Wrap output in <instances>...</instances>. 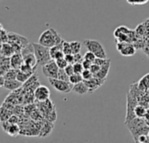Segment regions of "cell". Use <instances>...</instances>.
<instances>
[{
  "label": "cell",
  "instance_id": "cell-1",
  "mask_svg": "<svg viewBox=\"0 0 149 143\" xmlns=\"http://www.w3.org/2000/svg\"><path fill=\"white\" fill-rule=\"evenodd\" d=\"M125 125L127 127V128L130 131L131 135H133L135 142H137V140L140 135H148L149 133V125L147 123V121L144 118L136 117Z\"/></svg>",
  "mask_w": 149,
  "mask_h": 143
},
{
  "label": "cell",
  "instance_id": "cell-2",
  "mask_svg": "<svg viewBox=\"0 0 149 143\" xmlns=\"http://www.w3.org/2000/svg\"><path fill=\"white\" fill-rule=\"evenodd\" d=\"M63 41L60 35L53 28H48L42 32L38 38V43L49 48L60 44Z\"/></svg>",
  "mask_w": 149,
  "mask_h": 143
},
{
  "label": "cell",
  "instance_id": "cell-3",
  "mask_svg": "<svg viewBox=\"0 0 149 143\" xmlns=\"http://www.w3.org/2000/svg\"><path fill=\"white\" fill-rule=\"evenodd\" d=\"M36 105L38 110L41 112L45 120L50 121L52 122H54L57 120V112L55 109V106L50 99L42 102L36 101Z\"/></svg>",
  "mask_w": 149,
  "mask_h": 143
},
{
  "label": "cell",
  "instance_id": "cell-4",
  "mask_svg": "<svg viewBox=\"0 0 149 143\" xmlns=\"http://www.w3.org/2000/svg\"><path fill=\"white\" fill-rule=\"evenodd\" d=\"M35 55L37 58V65L38 66H44L45 64L51 61L52 56L50 52V48L41 45L40 43H33Z\"/></svg>",
  "mask_w": 149,
  "mask_h": 143
},
{
  "label": "cell",
  "instance_id": "cell-5",
  "mask_svg": "<svg viewBox=\"0 0 149 143\" xmlns=\"http://www.w3.org/2000/svg\"><path fill=\"white\" fill-rule=\"evenodd\" d=\"M83 44L87 49V51L93 52L97 56V58H103V59L107 58L106 50L100 41L94 39H85L83 41Z\"/></svg>",
  "mask_w": 149,
  "mask_h": 143
},
{
  "label": "cell",
  "instance_id": "cell-6",
  "mask_svg": "<svg viewBox=\"0 0 149 143\" xmlns=\"http://www.w3.org/2000/svg\"><path fill=\"white\" fill-rule=\"evenodd\" d=\"M137 105H139L138 98L136 96H134V94H132L131 93H128L127 95V115H126L124 124H127L130 121L136 118L134 109Z\"/></svg>",
  "mask_w": 149,
  "mask_h": 143
},
{
  "label": "cell",
  "instance_id": "cell-7",
  "mask_svg": "<svg viewBox=\"0 0 149 143\" xmlns=\"http://www.w3.org/2000/svg\"><path fill=\"white\" fill-rule=\"evenodd\" d=\"M21 53H22L24 64L30 65L31 66H38V65H37L38 62H37V58L35 55L33 43L32 44L29 43L26 46H24L22 49Z\"/></svg>",
  "mask_w": 149,
  "mask_h": 143
},
{
  "label": "cell",
  "instance_id": "cell-8",
  "mask_svg": "<svg viewBox=\"0 0 149 143\" xmlns=\"http://www.w3.org/2000/svg\"><path fill=\"white\" fill-rule=\"evenodd\" d=\"M48 80H49V83L51 84V86L56 91L61 93H68L72 91L73 85L71 82H67V81L61 80L59 79H53V78H50Z\"/></svg>",
  "mask_w": 149,
  "mask_h": 143
},
{
  "label": "cell",
  "instance_id": "cell-9",
  "mask_svg": "<svg viewBox=\"0 0 149 143\" xmlns=\"http://www.w3.org/2000/svg\"><path fill=\"white\" fill-rule=\"evenodd\" d=\"M58 71H59V67L58 66L56 60H54V59H52L48 63L42 66V72H43L44 75L46 76L48 79H50V78L58 79Z\"/></svg>",
  "mask_w": 149,
  "mask_h": 143
},
{
  "label": "cell",
  "instance_id": "cell-10",
  "mask_svg": "<svg viewBox=\"0 0 149 143\" xmlns=\"http://www.w3.org/2000/svg\"><path fill=\"white\" fill-rule=\"evenodd\" d=\"M117 50L120 52L121 55L126 57H130L136 53V49L134 45L129 42H118Z\"/></svg>",
  "mask_w": 149,
  "mask_h": 143
},
{
  "label": "cell",
  "instance_id": "cell-11",
  "mask_svg": "<svg viewBox=\"0 0 149 143\" xmlns=\"http://www.w3.org/2000/svg\"><path fill=\"white\" fill-rule=\"evenodd\" d=\"M35 100L38 102L45 101L50 98V90L47 86L39 85L34 91Z\"/></svg>",
  "mask_w": 149,
  "mask_h": 143
},
{
  "label": "cell",
  "instance_id": "cell-12",
  "mask_svg": "<svg viewBox=\"0 0 149 143\" xmlns=\"http://www.w3.org/2000/svg\"><path fill=\"white\" fill-rule=\"evenodd\" d=\"M9 43L10 44H17L20 46H22L23 48L24 46H26L29 44V40L27 38H25L24 36H22L20 34L15 33V32H9Z\"/></svg>",
  "mask_w": 149,
  "mask_h": 143
},
{
  "label": "cell",
  "instance_id": "cell-13",
  "mask_svg": "<svg viewBox=\"0 0 149 143\" xmlns=\"http://www.w3.org/2000/svg\"><path fill=\"white\" fill-rule=\"evenodd\" d=\"M86 85L87 86L88 89H89V93H94L98 88H100L105 82L106 80H101V79H99L97 77H93L91 80H83Z\"/></svg>",
  "mask_w": 149,
  "mask_h": 143
},
{
  "label": "cell",
  "instance_id": "cell-14",
  "mask_svg": "<svg viewBox=\"0 0 149 143\" xmlns=\"http://www.w3.org/2000/svg\"><path fill=\"white\" fill-rule=\"evenodd\" d=\"M53 127H54L53 122H52L50 121H47V120H45L43 121V124H42L38 137H47L52 132Z\"/></svg>",
  "mask_w": 149,
  "mask_h": 143
},
{
  "label": "cell",
  "instance_id": "cell-15",
  "mask_svg": "<svg viewBox=\"0 0 149 143\" xmlns=\"http://www.w3.org/2000/svg\"><path fill=\"white\" fill-rule=\"evenodd\" d=\"M11 68L10 57L0 56V75H4L8 70Z\"/></svg>",
  "mask_w": 149,
  "mask_h": 143
},
{
  "label": "cell",
  "instance_id": "cell-16",
  "mask_svg": "<svg viewBox=\"0 0 149 143\" xmlns=\"http://www.w3.org/2000/svg\"><path fill=\"white\" fill-rule=\"evenodd\" d=\"M23 64H24V59H23V56H22L21 52L14 53L10 57L11 68H15V69H18L19 70Z\"/></svg>",
  "mask_w": 149,
  "mask_h": 143
},
{
  "label": "cell",
  "instance_id": "cell-17",
  "mask_svg": "<svg viewBox=\"0 0 149 143\" xmlns=\"http://www.w3.org/2000/svg\"><path fill=\"white\" fill-rule=\"evenodd\" d=\"M15 52V50L12 46V45L9 42L2 43L1 44V50H0V55L1 56H6V57H11Z\"/></svg>",
  "mask_w": 149,
  "mask_h": 143
},
{
  "label": "cell",
  "instance_id": "cell-18",
  "mask_svg": "<svg viewBox=\"0 0 149 143\" xmlns=\"http://www.w3.org/2000/svg\"><path fill=\"white\" fill-rule=\"evenodd\" d=\"M110 66H111V60H109L107 64L101 66L100 71L94 75V77H97V78H99V79L107 80L108 73H109V70H110Z\"/></svg>",
  "mask_w": 149,
  "mask_h": 143
},
{
  "label": "cell",
  "instance_id": "cell-19",
  "mask_svg": "<svg viewBox=\"0 0 149 143\" xmlns=\"http://www.w3.org/2000/svg\"><path fill=\"white\" fill-rule=\"evenodd\" d=\"M22 86H23V83H21L17 80H5L3 87L10 91H15L20 88Z\"/></svg>",
  "mask_w": 149,
  "mask_h": 143
},
{
  "label": "cell",
  "instance_id": "cell-20",
  "mask_svg": "<svg viewBox=\"0 0 149 143\" xmlns=\"http://www.w3.org/2000/svg\"><path fill=\"white\" fill-rule=\"evenodd\" d=\"M72 91L79 95H84L89 93V89L87 87V86L86 85V83L84 81H81L79 83H77L75 85H73L72 87Z\"/></svg>",
  "mask_w": 149,
  "mask_h": 143
},
{
  "label": "cell",
  "instance_id": "cell-21",
  "mask_svg": "<svg viewBox=\"0 0 149 143\" xmlns=\"http://www.w3.org/2000/svg\"><path fill=\"white\" fill-rule=\"evenodd\" d=\"M13 114V110L10 109L8 107H4L3 105H2L1 107V114H0V119L1 121H8L9 118Z\"/></svg>",
  "mask_w": 149,
  "mask_h": 143
},
{
  "label": "cell",
  "instance_id": "cell-22",
  "mask_svg": "<svg viewBox=\"0 0 149 143\" xmlns=\"http://www.w3.org/2000/svg\"><path fill=\"white\" fill-rule=\"evenodd\" d=\"M138 86H139V88L141 90V91H143V92H145V93H147L148 91L149 90V73L148 74H147V75H145L139 82H138Z\"/></svg>",
  "mask_w": 149,
  "mask_h": 143
},
{
  "label": "cell",
  "instance_id": "cell-23",
  "mask_svg": "<svg viewBox=\"0 0 149 143\" xmlns=\"http://www.w3.org/2000/svg\"><path fill=\"white\" fill-rule=\"evenodd\" d=\"M147 110H148V108L145 106L141 105V104L137 105L136 107H135V109H134V113H135L136 117L144 118L145 115H146V114H147Z\"/></svg>",
  "mask_w": 149,
  "mask_h": 143
},
{
  "label": "cell",
  "instance_id": "cell-24",
  "mask_svg": "<svg viewBox=\"0 0 149 143\" xmlns=\"http://www.w3.org/2000/svg\"><path fill=\"white\" fill-rule=\"evenodd\" d=\"M18 69H15V68H10V70H8L6 72V73L3 75L5 80H17V73H18ZM3 76V75H2Z\"/></svg>",
  "mask_w": 149,
  "mask_h": 143
},
{
  "label": "cell",
  "instance_id": "cell-25",
  "mask_svg": "<svg viewBox=\"0 0 149 143\" xmlns=\"http://www.w3.org/2000/svg\"><path fill=\"white\" fill-rule=\"evenodd\" d=\"M7 134L12 137H16L18 134H20V127L17 124H11Z\"/></svg>",
  "mask_w": 149,
  "mask_h": 143
},
{
  "label": "cell",
  "instance_id": "cell-26",
  "mask_svg": "<svg viewBox=\"0 0 149 143\" xmlns=\"http://www.w3.org/2000/svg\"><path fill=\"white\" fill-rule=\"evenodd\" d=\"M33 74H30V73H24L22 71H18L17 73V80L18 81H20L21 83H25Z\"/></svg>",
  "mask_w": 149,
  "mask_h": 143
},
{
  "label": "cell",
  "instance_id": "cell-27",
  "mask_svg": "<svg viewBox=\"0 0 149 143\" xmlns=\"http://www.w3.org/2000/svg\"><path fill=\"white\" fill-rule=\"evenodd\" d=\"M70 44H71V47H72V51L73 54L80 52L81 48H82V44L79 41H76V40L75 41H71Z\"/></svg>",
  "mask_w": 149,
  "mask_h": 143
},
{
  "label": "cell",
  "instance_id": "cell-28",
  "mask_svg": "<svg viewBox=\"0 0 149 143\" xmlns=\"http://www.w3.org/2000/svg\"><path fill=\"white\" fill-rule=\"evenodd\" d=\"M62 50H63L65 55L72 53V47H71L70 42H67L66 40H63V41H62Z\"/></svg>",
  "mask_w": 149,
  "mask_h": 143
},
{
  "label": "cell",
  "instance_id": "cell-29",
  "mask_svg": "<svg viewBox=\"0 0 149 143\" xmlns=\"http://www.w3.org/2000/svg\"><path fill=\"white\" fill-rule=\"evenodd\" d=\"M83 77L81 74H79V73H73L72 75L70 76V82L72 84V85H75L77 83H79L81 81H83Z\"/></svg>",
  "mask_w": 149,
  "mask_h": 143
},
{
  "label": "cell",
  "instance_id": "cell-30",
  "mask_svg": "<svg viewBox=\"0 0 149 143\" xmlns=\"http://www.w3.org/2000/svg\"><path fill=\"white\" fill-rule=\"evenodd\" d=\"M0 39H1V43H6V42H8V40H9V32L3 29V25H1Z\"/></svg>",
  "mask_w": 149,
  "mask_h": 143
},
{
  "label": "cell",
  "instance_id": "cell-31",
  "mask_svg": "<svg viewBox=\"0 0 149 143\" xmlns=\"http://www.w3.org/2000/svg\"><path fill=\"white\" fill-rule=\"evenodd\" d=\"M58 79H59L61 80H64V81L70 82V76L66 73V72L65 71V69H60L59 68Z\"/></svg>",
  "mask_w": 149,
  "mask_h": 143
},
{
  "label": "cell",
  "instance_id": "cell-32",
  "mask_svg": "<svg viewBox=\"0 0 149 143\" xmlns=\"http://www.w3.org/2000/svg\"><path fill=\"white\" fill-rule=\"evenodd\" d=\"M81 75H82L84 80H91L94 76L90 69H84V71L81 73Z\"/></svg>",
  "mask_w": 149,
  "mask_h": 143
},
{
  "label": "cell",
  "instance_id": "cell-33",
  "mask_svg": "<svg viewBox=\"0 0 149 143\" xmlns=\"http://www.w3.org/2000/svg\"><path fill=\"white\" fill-rule=\"evenodd\" d=\"M73 69H74V73L81 74L85 68H84L82 63H74L73 64Z\"/></svg>",
  "mask_w": 149,
  "mask_h": 143
},
{
  "label": "cell",
  "instance_id": "cell-34",
  "mask_svg": "<svg viewBox=\"0 0 149 143\" xmlns=\"http://www.w3.org/2000/svg\"><path fill=\"white\" fill-rule=\"evenodd\" d=\"M96 58H97V56H96L93 52H91V51L86 52L85 53V55H84V59H85L90 60V61H92L93 63L94 62V60L96 59Z\"/></svg>",
  "mask_w": 149,
  "mask_h": 143
},
{
  "label": "cell",
  "instance_id": "cell-35",
  "mask_svg": "<svg viewBox=\"0 0 149 143\" xmlns=\"http://www.w3.org/2000/svg\"><path fill=\"white\" fill-rule=\"evenodd\" d=\"M56 63L58 65V66L60 68V69H65L66 67V66L68 65L66 59L65 58H62V59H58L56 60Z\"/></svg>",
  "mask_w": 149,
  "mask_h": 143
},
{
  "label": "cell",
  "instance_id": "cell-36",
  "mask_svg": "<svg viewBox=\"0 0 149 143\" xmlns=\"http://www.w3.org/2000/svg\"><path fill=\"white\" fill-rule=\"evenodd\" d=\"M8 121H9L10 124H18V122H19V117H18V115L13 114L9 118Z\"/></svg>",
  "mask_w": 149,
  "mask_h": 143
},
{
  "label": "cell",
  "instance_id": "cell-37",
  "mask_svg": "<svg viewBox=\"0 0 149 143\" xmlns=\"http://www.w3.org/2000/svg\"><path fill=\"white\" fill-rule=\"evenodd\" d=\"M74 55V63H82L84 60V56H82V54L80 52L75 53Z\"/></svg>",
  "mask_w": 149,
  "mask_h": 143
},
{
  "label": "cell",
  "instance_id": "cell-38",
  "mask_svg": "<svg viewBox=\"0 0 149 143\" xmlns=\"http://www.w3.org/2000/svg\"><path fill=\"white\" fill-rule=\"evenodd\" d=\"M65 71L66 72V73L71 76L74 73V69H73V64H68L66 66V67L65 68Z\"/></svg>",
  "mask_w": 149,
  "mask_h": 143
},
{
  "label": "cell",
  "instance_id": "cell-39",
  "mask_svg": "<svg viewBox=\"0 0 149 143\" xmlns=\"http://www.w3.org/2000/svg\"><path fill=\"white\" fill-rule=\"evenodd\" d=\"M145 31H146V29L144 28V24H141V25H139L138 27H137V29L135 30V32H136V35H143L144 33H145Z\"/></svg>",
  "mask_w": 149,
  "mask_h": 143
},
{
  "label": "cell",
  "instance_id": "cell-40",
  "mask_svg": "<svg viewBox=\"0 0 149 143\" xmlns=\"http://www.w3.org/2000/svg\"><path fill=\"white\" fill-rule=\"evenodd\" d=\"M137 142H149L148 135H140L139 138H138V140H137Z\"/></svg>",
  "mask_w": 149,
  "mask_h": 143
},
{
  "label": "cell",
  "instance_id": "cell-41",
  "mask_svg": "<svg viewBox=\"0 0 149 143\" xmlns=\"http://www.w3.org/2000/svg\"><path fill=\"white\" fill-rule=\"evenodd\" d=\"M100 66H99V65H97V64H94V63H93V65H92V66H91V68H90V70H91V72L93 73V75H95L99 71H100Z\"/></svg>",
  "mask_w": 149,
  "mask_h": 143
},
{
  "label": "cell",
  "instance_id": "cell-42",
  "mask_svg": "<svg viewBox=\"0 0 149 143\" xmlns=\"http://www.w3.org/2000/svg\"><path fill=\"white\" fill-rule=\"evenodd\" d=\"M65 59H66L68 64H74V55H73V53L65 55Z\"/></svg>",
  "mask_w": 149,
  "mask_h": 143
},
{
  "label": "cell",
  "instance_id": "cell-43",
  "mask_svg": "<svg viewBox=\"0 0 149 143\" xmlns=\"http://www.w3.org/2000/svg\"><path fill=\"white\" fill-rule=\"evenodd\" d=\"M82 65H83V66H84L85 69H90L91 66H92V65H93V62L90 61V60H87V59H84V60L82 62Z\"/></svg>",
  "mask_w": 149,
  "mask_h": 143
},
{
  "label": "cell",
  "instance_id": "cell-44",
  "mask_svg": "<svg viewBox=\"0 0 149 143\" xmlns=\"http://www.w3.org/2000/svg\"><path fill=\"white\" fill-rule=\"evenodd\" d=\"M149 0H136V4H145Z\"/></svg>",
  "mask_w": 149,
  "mask_h": 143
},
{
  "label": "cell",
  "instance_id": "cell-45",
  "mask_svg": "<svg viewBox=\"0 0 149 143\" xmlns=\"http://www.w3.org/2000/svg\"><path fill=\"white\" fill-rule=\"evenodd\" d=\"M144 119L146 120L147 123H148V122H149V107L148 108V110H147V114H146V115H145Z\"/></svg>",
  "mask_w": 149,
  "mask_h": 143
},
{
  "label": "cell",
  "instance_id": "cell-46",
  "mask_svg": "<svg viewBox=\"0 0 149 143\" xmlns=\"http://www.w3.org/2000/svg\"><path fill=\"white\" fill-rule=\"evenodd\" d=\"M148 138H149V133H148Z\"/></svg>",
  "mask_w": 149,
  "mask_h": 143
}]
</instances>
